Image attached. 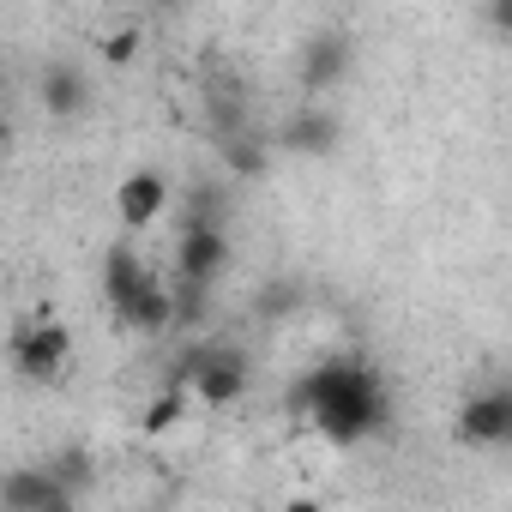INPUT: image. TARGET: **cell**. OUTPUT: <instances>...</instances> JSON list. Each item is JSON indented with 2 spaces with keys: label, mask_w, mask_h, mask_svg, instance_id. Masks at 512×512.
I'll use <instances>...</instances> for the list:
<instances>
[{
  "label": "cell",
  "mask_w": 512,
  "mask_h": 512,
  "mask_svg": "<svg viewBox=\"0 0 512 512\" xmlns=\"http://www.w3.org/2000/svg\"><path fill=\"white\" fill-rule=\"evenodd\" d=\"M308 398L332 440H356L380 422V380L368 368H320L308 380Z\"/></svg>",
  "instance_id": "6da1fadb"
},
{
  "label": "cell",
  "mask_w": 512,
  "mask_h": 512,
  "mask_svg": "<svg viewBox=\"0 0 512 512\" xmlns=\"http://www.w3.org/2000/svg\"><path fill=\"white\" fill-rule=\"evenodd\" d=\"M169 386H181L199 404H235L247 392V356L241 350H193Z\"/></svg>",
  "instance_id": "7a4b0ae2"
},
{
  "label": "cell",
  "mask_w": 512,
  "mask_h": 512,
  "mask_svg": "<svg viewBox=\"0 0 512 512\" xmlns=\"http://www.w3.org/2000/svg\"><path fill=\"white\" fill-rule=\"evenodd\" d=\"M67 356H73V332H67V326H19V332H13V368H19L31 386L61 380Z\"/></svg>",
  "instance_id": "3957f363"
},
{
  "label": "cell",
  "mask_w": 512,
  "mask_h": 512,
  "mask_svg": "<svg viewBox=\"0 0 512 512\" xmlns=\"http://www.w3.org/2000/svg\"><path fill=\"white\" fill-rule=\"evenodd\" d=\"M458 440L488 452V446H506L512 440V392L494 386V392H476L464 410H458Z\"/></svg>",
  "instance_id": "277c9868"
},
{
  "label": "cell",
  "mask_w": 512,
  "mask_h": 512,
  "mask_svg": "<svg viewBox=\"0 0 512 512\" xmlns=\"http://www.w3.org/2000/svg\"><path fill=\"white\" fill-rule=\"evenodd\" d=\"M175 266H181V284L205 290V284L223 278V266H229V235H223L217 223H187V235H181V247H175Z\"/></svg>",
  "instance_id": "5b68a950"
},
{
  "label": "cell",
  "mask_w": 512,
  "mask_h": 512,
  "mask_svg": "<svg viewBox=\"0 0 512 512\" xmlns=\"http://www.w3.org/2000/svg\"><path fill=\"white\" fill-rule=\"evenodd\" d=\"M163 205H169V181H163L157 169H133V175L115 187V217H121L127 229H151V223L163 217Z\"/></svg>",
  "instance_id": "8992f818"
},
{
  "label": "cell",
  "mask_w": 512,
  "mask_h": 512,
  "mask_svg": "<svg viewBox=\"0 0 512 512\" xmlns=\"http://www.w3.org/2000/svg\"><path fill=\"white\" fill-rule=\"evenodd\" d=\"M115 320H121L127 332L157 338V332H169V326H175V290H169V284H157V278H145V290H139L127 308H115Z\"/></svg>",
  "instance_id": "52a82bcc"
},
{
  "label": "cell",
  "mask_w": 512,
  "mask_h": 512,
  "mask_svg": "<svg viewBox=\"0 0 512 512\" xmlns=\"http://www.w3.org/2000/svg\"><path fill=\"white\" fill-rule=\"evenodd\" d=\"M344 67H350L344 37H314V43L302 49V91H308V97H326V91L344 79Z\"/></svg>",
  "instance_id": "ba28073f"
},
{
  "label": "cell",
  "mask_w": 512,
  "mask_h": 512,
  "mask_svg": "<svg viewBox=\"0 0 512 512\" xmlns=\"http://www.w3.org/2000/svg\"><path fill=\"white\" fill-rule=\"evenodd\" d=\"M85 103H91V79H85L73 61H55V67L43 73V109H49L55 121H73Z\"/></svg>",
  "instance_id": "9c48e42d"
},
{
  "label": "cell",
  "mask_w": 512,
  "mask_h": 512,
  "mask_svg": "<svg viewBox=\"0 0 512 512\" xmlns=\"http://www.w3.org/2000/svg\"><path fill=\"white\" fill-rule=\"evenodd\" d=\"M284 151H302V157H320V151H332L338 145V121L332 115H320V109H296L290 121H284Z\"/></svg>",
  "instance_id": "30bf717a"
},
{
  "label": "cell",
  "mask_w": 512,
  "mask_h": 512,
  "mask_svg": "<svg viewBox=\"0 0 512 512\" xmlns=\"http://www.w3.org/2000/svg\"><path fill=\"white\" fill-rule=\"evenodd\" d=\"M145 266L133 260V247L121 241V247H109V260H103V296H109V308H127L139 290H145Z\"/></svg>",
  "instance_id": "8fae6325"
},
{
  "label": "cell",
  "mask_w": 512,
  "mask_h": 512,
  "mask_svg": "<svg viewBox=\"0 0 512 512\" xmlns=\"http://www.w3.org/2000/svg\"><path fill=\"white\" fill-rule=\"evenodd\" d=\"M49 494H55V482L43 470H7L0 476V512H43Z\"/></svg>",
  "instance_id": "7c38bea8"
},
{
  "label": "cell",
  "mask_w": 512,
  "mask_h": 512,
  "mask_svg": "<svg viewBox=\"0 0 512 512\" xmlns=\"http://www.w3.org/2000/svg\"><path fill=\"white\" fill-rule=\"evenodd\" d=\"M181 416H187V392H181V386H163V392L151 398V410H145L139 434H151V440H157V434H169V428H175Z\"/></svg>",
  "instance_id": "4fadbf2b"
},
{
  "label": "cell",
  "mask_w": 512,
  "mask_h": 512,
  "mask_svg": "<svg viewBox=\"0 0 512 512\" xmlns=\"http://www.w3.org/2000/svg\"><path fill=\"white\" fill-rule=\"evenodd\" d=\"M43 476H49L55 488H67V494H79V488L91 482V458H85V452H61L55 464H43Z\"/></svg>",
  "instance_id": "5bb4252c"
},
{
  "label": "cell",
  "mask_w": 512,
  "mask_h": 512,
  "mask_svg": "<svg viewBox=\"0 0 512 512\" xmlns=\"http://www.w3.org/2000/svg\"><path fill=\"white\" fill-rule=\"evenodd\" d=\"M223 169H235V175H260L266 169V151H260V139H223Z\"/></svg>",
  "instance_id": "9a60e30c"
},
{
  "label": "cell",
  "mask_w": 512,
  "mask_h": 512,
  "mask_svg": "<svg viewBox=\"0 0 512 512\" xmlns=\"http://www.w3.org/2000/svg\"><path fill=\"white\" fill-rule=\"evenodd\" d=\"M133 55H139V31H133V25H127V31H109V37H103V61H109V67H127Z\"/></svg>",
  "instance_id": "2e32d148"
},
{
  "label": "cell",
  "mask_w": 512,
  "mask_h": 512,
  "mask_svg": "<svg viewBox=\"0 0 512 512\" xmlns=\"http://www.w3.org/2000/svg\"><path fill=\"white\" fill-rule=\"evenodd\" d=\"M43 512H79V494H67V488H55V494L43 500Z\"/></svg>",
  "instance_id": "e0dca14e"
},
{
  "label": "cell",
  "mask_w": 512,
  "mask_h": 512,
  "mask_svg": "<svg viewBox=\"0 0 512 512\" xmlns=\"http://www.w3.org/2000/svg\"><path fill=\"white\" fill-rule=\"evenodd\" d=\"M290 512H326L320 500H290Z\"/></svg>",
  "instance_id": "ac0fdd59"
}]
</instances>
